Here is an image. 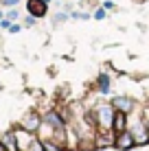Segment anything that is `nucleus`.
Here are the masks:
<instances>
[{
    "mask_svg": "<svg viewBox=\"0 0 149 151\" xmlns=\"http://www.w3.org/2000/svg\"><path fill=\"white\" fill-rule=\"evenodd\" d=\"M68 18H70L68 11H57V13H55V18H53V22H55V24H64Z\"/></svg>",
    "mask_w": 149,
    "mask_h": 151,
    "instance_id": "nucleus-13",
    "label": "nucleus"
},
{
    "mask_svg": "<svg viewBox=\"0 0 149 151\" xmlns=\"http://www.w3.org/2000/svg\"><path fill=\"white\" fill-rule=\"evenodd\" d=\"M42 140V145H44V151H66L61 145H57L53 138H40Z\"/></svg>",
    "mask_w": 149,
    "mask_h": 151,
    "instance_id": "nucleus-12",
    "label": "nucleus"
},
{
    "mask_svg": "<svg viewBox=\"0 0 149 151\" xmlns=\"http://www.w3.org/2000/svg\"><path fill=\"white\" fill-rule=\"evenodd\" d=\"M4 18H7V20H11V22H15V20H18V9H9V11L7 13H4Z\"/></svg>",
    "mask_w": 149,
    "mask_h": 151,
    "instance_id": "nucleus-17",
    "label": "nucleus"
},
{
    "mask_svg": "<svg viewBox=\"0 0 149 151\" xmlns=\"http://www.w3.org/2000/svg\"><path fill=\"white\" fill-rule=\"evenodd\" d=\"M103 9H107V11H114V9H116V4L112 2V0H105V2H103Z\"/></svg>",
    "mask_w": 149,
    "mask_h": 151,
    "instance_id": "nucleus-20",
    "label": "nucleus"
},
{
    "mask_svg": "<svg viewBox=\"0 0 149 151\" xmlns=\"http://www.w3.org/2000/svg\"><path fill=\"white\" fill-rule=\"evenodd\" d=\"M112 105H114V110L116 112H125V114H132L134 112V99H130V96H125V94H116V96H112Z\"/></svg>",
    "mask_w": 149,
    "mask_h": 151,
    "instance_id": "nucleus-6",
    "label": "nucleus"
},
{
    "mask_svg": "<svg viewBox=\"0 0 149 151\" xmlns=\"http://www.w3.org/2000/svg\"><path fill=\"white\" fill-rule=\"evenodd\" d=\"M0 4H2L4 9H13V7L20 4V0H0Z\"/></svg>",
    "mask_w": 149,
    "mask_h": 151,
    "instance_id": "nucleus-16",
    "label": "nucleus"
},
{
    "mask_svg": "<svg viewBox=\"0 0 149 151\" xmlns=\"http://www.w3.org/2000/svg\"><path fill=\"white\" fill-rule=\"evenodd\" d=\"M20 125H22L27 132L37 134V132H40V127H42V114L35 112V110H29L22 118H20Z\"/></svg>",
    "mask_w": 149,
    "mask_h": 151,
    "instance_id": "nucleus-2",
    "label": "nucleus"
},
{
    "mask_svg": "<svg viewBox=\"0 0 149 151\" xmlns=\"http://www.w3.org/2000/svg\"><path fill=\"white\" fill-rule=\"evenodd\" d=\"M42 123H46L48 127H53V129L66 127V118L59 114V110H48V112H44V114H42Z\"/></svg>",
    "mask_w": 149,
    "mask_h": 151,
    "instance_id": "nucleus-7",
    "label": "nucleus"
},
{
    "mask_svg": "<svg viewBox=\"0 0 149 151\" xmlns=\"http://www.w3.org/2000/svg\"><path fill=\"white\" fill-rule=\"evenodd\" d=\"M27 11L35 18H44L46 11H48V2L44 0H27Z\"/></svg>",
    "mask_w": 149,
    "mask_h": 151,
    "instance_id": "nucleus-9",
    "label": "nucleus"
},
{
    "mask_svg": "<svg viewBox=\"0 0 149 151\" xmlns=\"http://www.w3.org/2000/svg\"><path fill=\"white\" fill-rule=\"evenodd\" d=\"M134 147H136V140H134L130 129L123 132V134H116V140H114V149L116 151H132Z\"/></svg>",
    "mask_w": 149,
    "mask_h": 151,
    "instance_id": "nucleus-5",
    "label": "nucleus"
},
{
    "mask_svg": "<svg viewBox=\"0 0 149 151\" xmlns=\"http://www.w3.org/2000/svg\"><path fill=\"white\" fill-rule=\"evenodd\" d=\"M13 136H15V142H18V151H29V147L33 145V140H35V134L27 132L22 125L13 127Z\"/></svg>",
    "mask_w": 149,
    "mask_h": 151,
    "instance_id": "nucleus-3",
    "label": "nucleus"
},
{
    "mask_svg": "<svg viewBox=\"0 0 149 151\" xmlns=\"http://www.w3.org/2000/svg\"><path fill=\"white\" fill-rule=\"evenodd\" d=\"M92 112H94L96 132H107V129H112V121H114V114H116L112 103H99Z\"/></svg>",
    "mask_w": 149,
    "mask_h": 151,
    "instance_id": "nucleus-1",
    "label": "nucleus"
},
{
    "mask_svg": "<svg viewBox=\"0 0 149 151\" xmlns=\"http://www.w3.org/2000/svg\"><path fill=\"white\" fill-rule=\"evenodd\" d=\"M4 142V147L7 151H18V142H15V136H13V129H9L7 134H2V138H0Z\"/></svg>",
    "mask_w": 149,
    "mask_h": 151,
    "instance_id": "nucleus-10",
    "label": "nucleus"
},
{
    "mask_svg": "<svg viewBox=\"0 0 149 151\" xmlns=\"http://www.w3.org/2000/svg\"><path fill=\"white\" fill-rule=\"evenodd\" d=\"M44 2H50V0H44Z\"/></svg>",
    "mask_w": 149,
    "mask_h": 151,
    "instance_id": "nucleus-24",
    "label": "nucleus"
},
{
    "mask_svg": "<svg viewBox=\"0 0 149 151\" xmlns=\"http://www.w3.org/2000/svg\"><path fill=\"white\" fill-rule=\"evenodd\" d=\"M130 132H132V136H134L136 140V147L138 145H149V129L145 127V123L143 121H136L134 125H130Z\"/></svg>",
    "mask_w": 149,
    "mask_h": 151,
    "instance_id": "nucleus-4",
    "label": "nucleus"
},
{
    "mask_svg": "<svg viewBox=\"0 0 149 151\" xmlns=\"http://www.w3.org/2000/svg\"><path fill=\"white\" fill-rule=\"evenodd\" d=\"M105 15H107V9L99 7V9H94V13H92V18H94V20H105Z\"/></svg>",
    "mask_w": 149,
    "mask_h": 151,
    "instance_id": "nucleus-14",
    "label": "nucleus"
},
{
    "mask_svg": "<svg viewBox=\"0 0 149 151\" xmlns=\"http://www.w3.org/2000/svg\"><path fill=\"white\" fill-rule=\"evenodd\" d=\"M132 151H138V149H132Z\"/></svg>",
    "mask_w": 149,
    "mask_h": 151,
    "instance_id": "nucleus-25",
    "label": "nucleus"
},
{
    "mask_svg": "<svg viewBox=\"0 0 149 151\" xmlns=\"http://www.w3.org/2000/svg\"><path fill=\"white\" fill-rule=\"evenodd\" d=\"M29 151H44V145H42V140H40V138H35V140H33V145L29 147Z\"/></svg>",
    "mask_w": 149,
    "mask_h": 151,
    "instance_id": "nucleus-15",
    "label": "nucleus"
},
{
    "mask_svg": "<svg viewBox=\"0 0 149 151\" xmlns=\"http://www.w3.org/2000/svg\"><path fill=\"white\" fill-rule=\"evenodd\" d=\"M2 18H4V13H2V11H0V20H2Z\"/></svg>",
    "mask_w": 149,
    "mask_h": 151,
    "instance_id": "nucleus-23",
    "label": "nucleus"
},
{
    "mask_svg": "<svg viewBox=\"0 0 149 151\" xmlns=\"http://www.w3.org/2000/svg\"><path fill=\"white\" fill-rule=\"evenodd\" d=\"M11 20H7V18H2V20H0V29H4V31H9V29H11Z\"/></svg>",
    "mask_w": 149,
    "mask_h": 151,
    "instance_id": "nucleus-19",
    "label": "nucleus"
},
{
    "mask_svg": "<svg viewBox=\"0 0 149 151\" xmlns=\"http://www.w3.org/2000/svg\"><path fill=\"white\" fill-rule=\"evenodd\" d=\"M130 129V114L125 112H116L114 114V121H112V132L114 134H123Z\"/></svg>",
    "mask_w": 149,
    "mask_h": 151,
    "instance_id": "nucleus-8",
    "label": "nucleus"
},
{
    "mask_svg": "<svg viewBox=\"0 0 149 151\" xmlns=\"http://www.w3.org/2000/svg\"><path fill=\"white\" fill-rule=\"evenodd\" d=\"M35 20H37V18H35V15H27V18H24V27H27V29H31V27H35Z\"/></svg>",
    "mask_w": 149,
    "mask_h": 151,
    "instance_id": "nucleus-18",
    "label": "nucleus"
},
{
    "mask_svg": "<svg viewBox=\"0 0 149 151\" xmlns=\"http://www.w3.org/2000/svg\"><path fill=\"white\" fill-rule=\"evenodd\" d=\"M0 151H7V147H4V142L0 140Z\"/></svg>",
    "mask_w": 149,
    "mask_h": 151,
    "instance_id": "nucleus-22",
    "label": "nucleus"
},
{
    "mask_svg": "<svg viewBox=\"0 0 149 151\" xmlns=\"http://www.w3.org/2000/svg\"><path fill=\"white\" fill-rule=\"evenodd\" d=\"M96 83H99V92L101 94H110V77L107 75H99V79H96Z\"/></svg>",
    "mask_w": 149,
    "mask_h": 151,
    "instance_id": "nucleus-11",
    "label": "nucleus"
},
{
    "mask_svg": "<svg viewBox=\"0 0 149 151\" xmlns=\"http://www.w3.org/2000/svg\"><path fill=\"white\" fill-rule=\"evenodd\" d=\"M20 29H22V27H20V24H11V29H9V33H20Z\"/></svg>",
    "mask_w": 149,
    "mask_h": 151,
    "instance_id": "nucleus-21",
    "label": "nucleus"
}]
</instances>
